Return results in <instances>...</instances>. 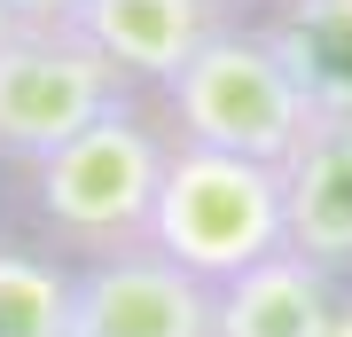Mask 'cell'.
<instances>
[{
	"mask_svg": "<svg viewBox=\"0 0 352 337\" xmlns=\"http://www.w3.org/2000/svg\"><path fill=\"white\" fill-rule=\"evenodd\" d=\"M164 157H173V125L157 94H118L94 125H78L71 141L24 165V212L55 251H71V267L141 251Z\"/></svg>",
	"mask_w": 352,
	"mask_h": 337,
	"instance_id": "6da1fadb",
	"label": "cell"
},
{
	"mask_svg": "<svg viewBox=\"0 0 352 337\" xmlns=\"http://www.w3.org/2000/svg\"><path fill=\"white\" fill-rule=\"evenodd\" d=\"M282 236V165L258 157H227V150H196L173 134L157 204H149V251L173 259L196 283H235L243 267L274 259Z\"/></svg>",
	"mask_w": 352,
	"mask_h": 337,
	"instance_id": "7a4b0ae2",
	"label": "cell"
},
{
	"mask_svg": "<svg viewBox=\"0 0 352 337\" xmlns=\"http://www.w3.org/2000/svg\"><path fill=\"white\" fill-rule=\"evenodd\" d=\"M157 110L180 141L227 150V157H258V165H282L305 141V125H314L298 87H289V71H282V55H274V39L251 16H227L157 87Z\"/></svg>",
	"mask_w": 352,
	"mask_h": 337,
	"instance_id": "3957f363",
	"label": "cell"
},
{
	"mask_svg": "<svg viewBox=\"0 0 352 337\" xmlns=\"http://www.w3.org/2000/svg\"><path fill=\"white\" fill-rule=\"evenodd\" d=\"M118 94H133L78 24H8L0 39V165H32L78 125H94Z\"/></svg>",
	"mask_w": 352,
	"mask_h": 337,
	"instance_id": "277c9868",
	"label": "cell"
},
{
	"mask_svg": "<svg viewBox=\"0 0 352 337\" xmlns=\"http://www.w3.org/2000/svg\"><path fill=\"white\" fill-rule=\"evenodd\" d=\"M71 337H212V283L180 275L149 243L110 251V259H78Z\"/></svg>",
	"mask_w": 352,
	"mask_h": 337,
	"instance_id": "5b68a950",
	"label": "cell"
},
{
	"mask_svg": "<svg viewBox=\"0 0 352 337\" xmlns=\"http://www.w3.org/2000/svg\"><path fill=\"white\" fill-rule=\"evenodd\" d=\"M71 24L87 32V48L110 63L133 94H157L227 16L212 0H78Z\"/></svg>",
	"mask_w": 352,
	"mask_h": 337,
	"instance_id": "8992f818",
	"label": "cell"
},
{
	"mask_svg": "<svg viewBox=\"0 0 352 337\" xmlns=\"http://www.w3.org/2000/svg\"><path fill=\"white\" fill-rule=\"evenodd\" d=\"M282 236L352 290V125H305L282 157Z\"/></svg>",
	"mask_w": 352,
	"mask_h": 337,
	"instance_id": "52a82bcc",
	"label": "cell"
},
{
	"mask_svg": "<svg viewBox=\"0 0 352 337\" xmlns=\"http://www.w3.org/2000/svg\"><path fill=\"white\" fill-rule=\"evenodd\" d=\"M337 298H344V283L282 243L274 259L243 267L235 283L212 290V337H321Z\"/></svg>",
	"mask_w": 352,
	"mask_h": 337,
	"instance_id": "ba28073f",
	"label": "cell"
},
{
	"mask_svg": "<svg viewBox=\"0 0 352 337\" xmlns=\"http://www.w3.org/2000/svg\"><path fill=\"white\" fill-rule=\"evenodd\" d=\"M314 125H352V0H274L258 16Z\"/></svg>",
	"mask_w": 352,
	"mask_h": 337,
	"instance_id": "9c48e42d",
	"label": "cell"
},
{
	"mask_svg": "<svg viewBox=\"0 0 352 337\" xmlns=\"http://www.w3.org/2000/svg\"><path fill=\"white\" fill-rule=\"evenodd\" d=\"M0 337H71V259L0 243Z\"/></svg>",
	"mask_w": 352,
	"mask_h": 337,
	"instance_id": "30bf717a",
	"label": "cell"
},
{
	"mask_svg": "<svg viewBox=\"0 0 352 337\" xmlns=\"http://www.w3.org/2000/svg\"><path fill=\"white\" fill-rule=\"evenodd\" d=\"M8 16H16V24H71L78 0H8Z\"/></svg>",
	"mask_w": 352,
	"mask_h": 337,
	"instance_id": "8fae6325",
	"label": "cell"
},
{
	"mask_svg": "<svg viewBox=\"0 0 352 337\" xmlns=\"http://www.w3.org/2000/svg\"><path fill=\"white\" fill-rule=\"evenodd\" d=\"M321 337H352V290L337 298V314H329V329H321Z\"/></svg>",
	"mask_w": 352,
	"mask_h": 337,
	"instance_id": "7c38bea8",
	"label": "cell"
},
{
	"mask_svg": "<svg viewBox=\"0 0 352 337\" xmlns=\"http://www.w3.org/2000/svg\"><path fill=\"white\" fill-rule=\"evenodd\" d=\"M212 8H219V16H251L258 0H212Z\"/></svg>",
	"mask_w": 352,
	"mask_h": 337,
	"instance_id": "4fadbf2b",
	"label": "cell"
},
{
	"mask_svg": "<svg viewBox=\"0 0 352 337\" xmlns=\"http://www.w3.org/2000/svg\"><path fill=\"white\" fill-rule=\"evenodd\" d=\"M8 24H16V16H8V0H0V39H8Z\"/></svg>",
	"mask_w": 352,
	"mask_h": 337,
	"instance_id": "5bb4252c",
	"label": "cell"
}]
</instances>
